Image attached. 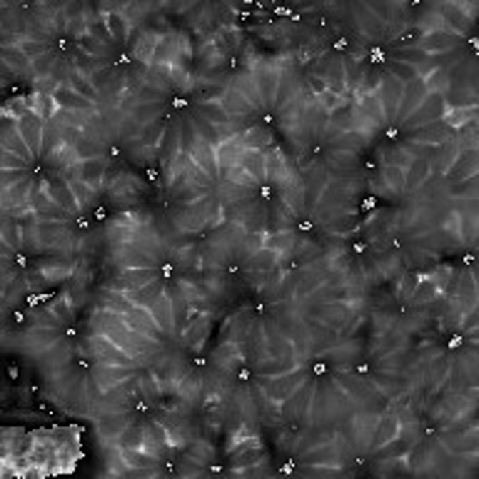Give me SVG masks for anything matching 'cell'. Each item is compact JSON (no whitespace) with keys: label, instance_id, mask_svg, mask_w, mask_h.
I'll use <instances>...</instances> for the list:
<instances>
[{"label":"cell","instance_id":"6da1fadb","mask_svg":"<svg viewBox=\"0 0 479 479\" xmlns=\"http://www.w3.org/2000/svg\"><path fill=\"white\" fill-rule=\"evenodd\" d=\"M190 158L195 160L197 167H202V172H205V175L210 177V180L215 182V187H217V182H220V167H217V160H215V148L200 138L195 145H192Z\"/></svg>","mask_w":479,"mask_h":479},{"label":"cell","instance_id":"7a4b0ae2","mask_svg":"<svg viewBox=\"0 0 479 479\" xmlns=\"http://www.w3.org/2000/svg\"><path fill=\"white\" fill-rule=\"evenodd\" d=\"M0 158H3L0 160V170H26V172L35 170V165H31L26 158L11 153V150H0Z\"/></svg>","mask_w":479,"mask_h":479}]
</instances>
